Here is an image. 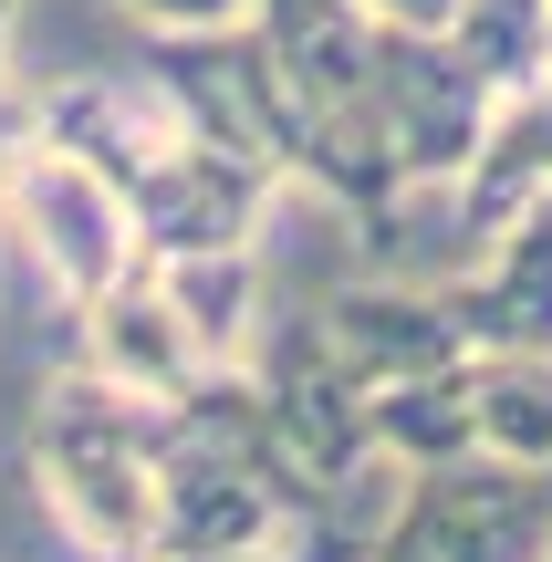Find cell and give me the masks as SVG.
<instances>
[{"mask_svg": "<svg viewBox=\"0 0 552 562\" xmlns=\"http://www.w3.org/2000/svg\"><path fill=\"white\" fill-rule=\"evenodd\" d=\"M32 480L83 562H157V406L104 385L94 364L53 375L32 417Z\"/></svg>", "mask_w": 552, "mask_h": 562, "instance_id": "cell-1", "label": "cell"}, {"mask_svg": "<svg viewBox=\"0 0 552 562\" xmlns=\"http://www.w3.org/2000/svg\"><path fill=\"white\" fill-rule=\"evenodd\" d=\"M552 552V459H428L396 469L375 562H542Z\"/></svg>", "mask_w": 552, "mask_h": 562, "instance_id": "cell-2", "label": "cell"}, {"mask_svg": "<svg viewBox=\"0 0 552 562\" xmlns=\"http://www.w3.org/2000/svg\"><path fill=\"white\" fill-rule=\"evenodd\" d=\"M0 229L21 240V261L63 292V313H83V302L104 292V281H125L146 261L136 250V209H125V188L104 178L94 157H74V146L32 136L21 125L11 167H0Z\"/></svg>", "mask_w": 552, "mask_h": 562, "instance_id": "cell-3", "label": "cell"}, {"mask_svg": "<svg viewBox=\"0 0 552 562\" xmlns=\"http://www.w3.org/2000/svg\"><path fill=\"white\" fill-rule=\"evenodd\" d=\"M146 83H157V104L188 136L292 178V94H282V63H271L250 11L240 21H199V32H146Z\"/></svg>", "mask_w": 552, "mask_h": 562, "instance_id": "cell-4", "label": "cell"}, {"mask_svg": "<svg viewBox=\"0 0 552 562\" xmlns=\"http://www.w3.org/2000/svg\"><path fill=\"white\" fill-rule=\"evenodd\" d=\"M240 375H250V396H261L271 438H282L324 490H345V480H365V469H386V459H375V438H365V375L334 355L324 313H271Z\"/></svg>", "mask_w": 552, "mask_h": 562, "instance_id": "cell-5", "label": "cell"}, {"mask_svg": "<svg viewBox=\"0 0 552 562\" xmlns=\"http://www.w3.org/2000/svg\"><path fill=\"white\" fill-rule=\"evenodd\" d=\"M375 125H386V157L407 178V199H438L459 188L480 125H491V94L480 74L449 53V32H407V21H375Z\"/></svg>", "mask_w": 552, "mask_h": 562, "instance_id": "cell-6", "label": "cell"}, {"mask_svg": "<svg viewBox=\"0 0 552 562\" xmlns=\"http://www.w3.org/2000/svg\"><path fill=\"white\" fill-rule=\"evenodd\" d=\"M271 167L229 157V146L188 136L178 115H167V136L136 157V178H125V209H136V250L146 261H178V250H250L271 220Z\"/></svg>", "mask_w": 552, "mask_h": 562, "instance_id": "cell-7", "label": "cell"}, {"mask_svg": "<svg viewBox=\"0 0 552 562\" xmlns=\"http://www.w3.org/2000/svg\"><path fill=\"white\" fill-rule=\"evenodd\" d=\"M438 292L470 355H552V188L480 240L470 281H438Z\"/></svg>", "mask_w": 552, "mask_h": 562, "instance_id": "cell-8", "label": "cell"}, {"mask_svg": "<svg viewBox=\"0 0 552 562\" xmlns=\"http://www.w3.org/2000/svg\"><path fill=\"white\" fill-rule=\"evenodd\" d=\"M74 323H83V364H94L104 385H125V396H146V406H188L209 385V355L188 344V323H178V302H167L157 261H136L125 281H104Z\"/></svg>", "mask_w": 552, "mask_h": 562, "instance_id": "cell-9", "label": "cell"}, {"mask_svg": "<svg viewBox=\"0 0 552 562\" xmlns=\"http://www.w3.org/2000/svg\"><path fill=\"white\" fill-rule=\"evenodd\" d=\"M313 313H324L334 355H345L365 385H386V375H428V364H459V355H470V344H459V323H449V292H438V281H345V292L313 302Z\"/></svg>", "mask_w": 552, "mask_h": 562, "instance_id": "cell-10", "label": "cell"}, {"mask_svg": "<svg viewBox=\"0 0 552 562\" xmlns=\"http://www.w3.org/2000/svg\"><path fill=\"white\" fill-rule=\"evenodd\" d=\"M542 188H552V63L532 83H511V94H491V125H480L470 167H459V188H449L459 199V240H491Z\"/></svg>", "mask_w": 552, "mask_h": 562, "instance_id": "cell-11", "label": "cell"}, {"mask_svg": "<svg viewBox=\"0 0 552 562\" xmlns=\"http://www.w3.org/2000/svg\"><path fill=\"white\" fill-rule=\"evenodd\" d=\"M157 281H167V302H178L188 344L209 355V375H240L250 344H261V323H271L250 250H178V261H157Z\"/></svg>", "mask_w": 552, "mask_h": 562, "instance_id": "cell-12", "label": "cell"}, {"mask_svg": "<svg viewBox=\"0 0 552 562\" xmlns=\"http://www.w3.org/2000/svg\"><path fill=\"white\" fill-rule=\"evenodd\" d=\"M365 438L386 469H428V459H470L480 427H470V355L428 364V375H386L365 385Z\"/></svg>", "mask_w": 552, "mask_h": 562, "instance_id": "cell-13", "label": "cell"}, {"mask_svg": "<svg viewBox=\"0 0 552 562\" xmlns=\"http://www.w3.org/2000/svg\"><path fill=\"white\" fill-rule=\"evenodd\" d=\"M470 427L491 459H552V355H470Z\"/></svg>", "mask_w": 552, "mask_h": 562, "instance_id": "cell-14", "label": "cell"}, {"mask_svg": "<svg viewBox=\"0 0 552 562\" xmlns=\"http://www.w3.org/2000/svg\"><path fill=\"white\" fill-rule=\"evenodd\" d=\"M136 32H199V21H240L250 0H115Z\"/></svg>", "mask_w": 552, "mask_h": 562, "instance_id": "cell-15", "label": "cell"}, {"mask_svg": "<svg viewBox=\"0 0 552 562\" xmlns=\"http://www.w3.org/2000/svg\"><path fill=\"white\" fill-rule=\"evenodd\" d=\"M375 21H407V32H449V11L459 0H365Z\"/></svg>", "mask_w": 552, "mask_h": 562, "instance_id": "cell-16", "label": "cell"}, {"mask_svg": "<svg viewBox=\"0 0 552 562\" xmlns=\"http://www.w3.org/2000/svg\"><path fill=\"white\" fill-rule=\"evenodd\" d=\"M542 562H552V552H542Z\"/></svg>", "mask_w": 552, "mask_h": 562, "instance_id": "cell-17", "label": "cell"}]
</instances>
